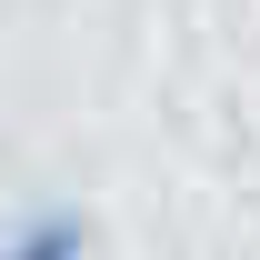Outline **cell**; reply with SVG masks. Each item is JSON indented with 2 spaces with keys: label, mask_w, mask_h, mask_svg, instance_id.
I'll list each match as a JSON object with an SVG mask.
<instances>
[{
  "label": "cell",
  "mask_w": 260,
  "mask_h": 260,
  "mask_svg": "<svg viewBox=\"0 0 260 260\" xmlns=\"http://www.w3.org/2000/svg\"><path fill=\"white\" fill-rule=\"evenodd\" d=\"M90 250V230H80V210H40V220H20V240L0 260H80Z\"/></svg>",
  "instance_id": "cell-1"
}]
</instances>
